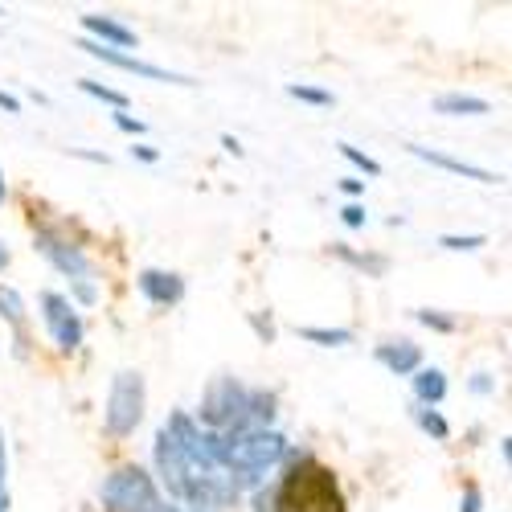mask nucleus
Instances as JSON below:
<instances>
[{
    "instance_id": "nucleus-1",
    "label": "nucleus",
    "mask_w": 512,
    "mask_h": 512,
    "mask_svg": "<svg viewBox=\"0 0 512 512\" xmlns=\"http://www.w3.org/2000/svg\"><path fill=\"white\" fill-rule=\"evenodd\" d=\"M275 504L279 512H345L336 476L312 459H300L291 476H283V484L275 488Z\"/></svg>"
},
{
    "instance_id": "nucleus-2",
    "label": "nucleus",
    "mask_w": 512,
    "mask_h": 512,
    "mask_svg": "<svg viewBox=\"0 0 512 512\" xmlns=\"http://www.w3.org/2000/svg\"><path fill=\"white\" fill-rule=\"evenodd\" d=\"M222 439H226V467H234L242 476H259L287 455V439L279 431H238Z\"/></svg>"
},
{
    "instance_id": "nucleus-3",
    "label": "nucleus",
    "mask_w": 512,
    "mask_h": 512,
    "mask_svg": "<svg viewBox=\"0 0 512 512\" xmlns=\"http://www.w3.org/2000/svg\"><path fill=\"white\" fill-rule=\"evenodd\" d=\"M250 418V394L238 386L234 377H218L201 398V422L213 435H238Z\"/></svg>"
},
{
    "instance_id": "nucleus-4",
    "label": "nucleus",
    "mask_w": 512,
    "mask_h": 512,
    "mask_svg": "<svg viewBox=\"0 0 512 512\" xmlns=\"http://www.w3.org/2000/svg\"><path fill=\"white\" fill-rule=\"evenodd\" d=\"M103 504L111 512H164L160 492L144 467H119L103 484Z\"/></svg>"
},
{
    "instance_id": "nucleus-5",
    "label": "nucleus",
    "mask_w": 512,
    "mask_h": 512,
    "mask_svg": "<svg viewBox=\"0 0 512 512\" xmlns=\"http://www.w3.org/2000/svg\"><path fill=\"white\" fill-rule=\"evenodd\" d=\"M103 418H107V431L115 439H127V435L136 431L140 418H144V377L140 373H132V369L115 373Z\"/></svg>"
},
{
    "instance_id": "nucleus-6",
    "label": "nucleus",
    "mask_w": 512,
    "mask_h": 512,
    "mask_svg": "<svg viewBox=\"0 0 512 512\" xmlns=\"http://www.w3.org/2000/svg\"><path fill=\"white\" fill-rule=\"evenodd\" d=\"M33 246L46 254V259H50L66 279H74V291H78V300H82V304H95V283H91V263H87V254H82L74 242H66L62 234H54V230H37Z\"/></svg>"
},
{
    "instance_id": "nucleus-7",
    "label": "nucleus",
    "mask_w": 512,
    "mask_h": 512,
    "mask_svg": "<svg viewBox=\"0 0 512 512\" xmlns=\"http://www.w3.org/2000/svg\"><path fill=\"white\" fill-rule=\"evenodd\" d=\"M41 312H46V328L58 340L62 353H74L82 345V320L74 312V304L58 291H41Z\"/></svg>"
},
{
    "instance_id": "nucleus-8",
    "label": "nucleus",
    "mask_w": 512,
    "mask_h": 512,
    "mask_svg": "<svg viewBox=\"0 0 512 512\" xmlns=\"http://www.w3.org/2000/svg\"><path fill=\"white\" fill-rule=\"evenodd\" d=\"M156 467H160V476L168 484V492H173L177 500H185L189 492V480L197 476H209V472H197V467H189V459L181 455V447L173 443V435L160 426V435H156Z\"/></svg>"
},
{
    "instance_id": "nucleus-9",
    "label": "nucleus",
    "mask_w": 512,
    "mask_h": 512,
    "mask_svg": "<svg viewBox=\"0 0 512 512\" xmlns=\"http://www.w3.org/2000/svg\"><path fill=\"white\" fill-rule=\"evenodd\" d=\"M78 50H87L91 58H99V62H107V66H119V70H132V74H140V78H152V82H177V87H193V78H185V74L160 70V66H152V62H140V58H132V54H119V50L95 46V41H82Z\"/></svg>"
},
{
    "instance_id": "nucleus-10",
    "label": "nucleus",
    "mask_w": 512,
    "mask_h": 512,
    "mask_svg": "<svg viewBox=\"0 0 512 512\" xmlns=\"http://www.w3.org/2000/svg\"><path fill=\"white\" fill-rule=\"evenodd\" d=\"M82 29L95 37V46H107V50H119V54L127 46H136V33L127 25H119L115 17H103V13H87V17H82Z\"/></svg>"
},
{
    "instance_id": "nucleus-11",
    "label": "nucleus",
    "mask_w": 512,
    "mask_h": 512,
    "mask_svg": "<svg viewBox=\"0 0 512 512\" xmlns=\"http://www.w3.org/2000/svg\"><path fill=\"white\" fill-rule=\"evenodd\" d=\"M140 291L148 295L152 304L168 308V304H181V295H185V279H181V275H173V271H156V267H148V271H140Z\"/></svg>"
},
{
    "instance_id": "nucleus-12",
    "label": "nucleus",
    "mask_w": 512,
    "mask_h": 512,
    "mask_svg": "<svg viewBox=\"0 0 512 512\" xmlns=\"http://www.w3.org/2000/svg\"><path fill=\"white\" fill-rule=\"evenodd\" d=\"M410 156H418V160H426V164H435V168H443V173L467 177V181H484V185L500 181L496 173H488V168H480V164H467V160H455V156H447V152H435V148H422V144H410Z\"/></svg>"
},
{
    "instance_id": "nucleus-13",
    "label": "nucleus",
    "mask_w": 512,
    "mask_h": 512,
    "mask_svg": "<svg viewBox=\"0 0 512 512\" xmlns=\"http://www.w3.org/2000/svg\"><path fill=\"white\" fill-rule=\"evenodd\" d=\"M377 361L386 365L394 377H410L422 369V349L414 340H386V345H377Z\"/></svg>"
},
{
    "instance_id": "nucleus-14",
    "label": "nucleus",
    "mask_w": 512,
    "mask_h": 512,
    "mask_svg": "<svg viewBox=\"0 0 512 512\" xmlns=\"http://www.w3.org/2000/svg\"><path fill=\"white\" fill-rule=\"evenodd\" d=\"M414 394H418V402L431 410V406H439L443 398H447V373L443 369H418L414 373Z\"/></svg>"
},
{
    "instance_id": "nucleus-15",
    "label": "nucleus",
    "mask_w": 512,
    "mask_h": 512,
    "mask_svg": "<svg viewBox=\"0 0 512 512\" xmlns=\"http://www.w3.org/2000/svg\"><path fill=\"white\" fill-rule=\"evenodd\" d=\"M435 111L439 115H488L492 107H488V99H480V95H439L435 99Z\"/></svg>"
},
{
    "instance_id": "nucleus-16",
    "label": "nucleus",
    "mask_w": 512,
    "mask_h": 512,
    "mask_svg": "<svg viewBox=\"0 0 512 512\" xmlns=\"http://www.w3.org/2000/svg\"><path fill=\"white\" fill-rule=\"evenodd\" d=\"M0 316H5L17 332L25 328V300L17 295V287H5V283H0Z\"/></svg>"
},
{
    "instance_id": "nucleus-17",
    "label": "nucleus",
    "mask_w": 512,
    "mask_h": 512,
    "mask_svg": "<svg viewBox=\"0 0 512 512\" xmlns=\"http://www.w3.org/2000/svg\"><path fill=\"white\" fill-rule=\"evenodd\" d=\"M304 340H312V345H324V349H340V345H349L353 332L349 328H300Z\"/></svg>"
},
{
    "instance_id": "nucleus-18",
    "label": "nucleus",
    "mask_w": 512,
    "mask_h": 512,
    "mask_svg": "<svg viewBox=\"0 0 512 512\" xmlns=\"http://www.w3.org/2000/svg\"><path fill=\"white\" fill-rule=\"evenodd\" d=\"M78 87L87 91V95H95V99H103V103H111L115 111H123V107H127V95H119V91L103 87V82H95V78H78Z\"/></svg>"
},
{
    "instance_id": "nucleus-19",
    "label": "nucleus",
    "mask_w": 512,
    "mask_h": 512,
    "mask_svg": "<svg viewBox=\"0 0 512 512\" xmlns=\"http://www.w3.org/2000/svg\"><path fill=\"white\" fill-rule=\"evenodd\" d=\"M291 99H300V103H312V107H332V95L320 91V87H304V82H291L287 87Z\"/></svg>"
},
{
    "instance_id": "nucleus-20",
    "label": "nucleus",
    "mask_w": 512,
    "mask_h": 512,
    "mask_svg": "<svg viewBox=\"0 0 512 512\" xmlns=\"http://www.w3.org/2000/svg\"><path fill=\"white\" fill-rule=\"evenodd\" d=\"M418 426H422L426 435H435V439H451L447 418H443V414H435V410H418Z\"/></svg>"
},
{
    "instance_id": "nucleus-21",
    "label": "nucleus",
    "mask_w": 512,
    "mask_h": 512,
    "mask_svg": "<svg viewBox=\"0 0 512 512\" xmlns=\"http://www.w3.org/2000/svg\"><path fill=\"white\" fill-rule=\"evenodd\" d=\"M340 156H345L349 164H357V168H361V173H365V177H377V173H381V164H377L373 156H365L361 148H353V144H340Z\"/></svg>"
},
{
    "instance_id": "nucleus-22",
    "label": "nucleus",
    "mask_w": 512,
    "mask_h": 512,
    "mask_svg": "<svg viewBox=\"0 0 512 512\" xmlns=\"http://www.w3.org/2000/svg\"><path fill=\"white\" fill-rule=\"evenodd\" d=\"M336 254H340V259H349L353 267H365V271H373V275H381V271H386V259H365V254H353L349 246H336Z\"/></svg>"
},
{
    "instance_id": "nucleus-23",
    "label": "nucleus",
    "mask_w": 512,
    "mask_h": 512,
    "mask_svg": "<svg viewBox=\"0 0 512 512\" xmlns=\"http://www.w3.org/2000/svg\"><path fill=\"white\" fill-rule=\"evenodd\" d=\"M418 320H422L426 328H435V332H451V328H455V320H451V316L431 312V308H422V312H418Z\"/></svg>"
},
{
    "instance_id": "nucleus-24",
    "label": "nucleus",
    "mask_w": 512,
    "mask_h": 512,
    "mask_svg": "<svg viewBox=\"0 0 512 512\" xmlns=\"http://www.w3.org/2000/svg\"><path fill=\"white\" fill-rule=\"evenodd\" d=\"M443 246H447V250H476V246H484V234H467V238L447 234V238H443Z\"/></svg>"
},
{
    "instance_id": "nucleus-25",
    "label": "nucleus",
    "mask_w": 512,
    "mask_h": 512,
    "mask_svg": "<svg viewBox=\"0 0 512 512\" xmlns=\"http://www.w3.org/2000/svg\"><path fill=\"white\" fill-rule=\"evenodd\" d=\"M5 472H9V455H5V435H0V512L9 508V496H5Z\"/></svg>"
},
{
    "instance_id": "nucleus-26",
    "label": "nucleus",
    "mask_w": 512,
    "mask_h": 512,
    "mask_svg": "<svg viewBox=\"0 0 512 512\" xmlns=\"http://www.w3.org/2000/svg\"><path fill=\"white\" fill-rule=\"evenodd\" d=\"M115 127H123L127 136H140V132H144V123H140V119H132L127 111H119V115H115Z\"/></svg>"
},
{
    "instance_id": "nucleus-27",
    "label": "nucleus",
    "mask_w": 512,
    "mask_h": 512,
    "mask_svg": "<svg viewBox=\"0 0 512 512\" xmlns=\"http://www.w3.org/2000/svg\"><path fill=\"white\" fill-rule=\"evenodd\" d=\"M340 218H345V226H365V209L361 205H345V209H340Z\"/></svg>"
},
{
    "instance_id": "nucleus-28",
    "label": "nucleus",
    "mask_w": 512,
    "mask_h": 512,
    "mask_svg": "<svg viewBox=\"0 0 512 512\" xmlns=\"http://www.w3.org/2000/svg\"><path fill=\"white\" fill-rule=\"evenodd\" d=\"M459 512H480V488H467V496H463Z\"/></svg>"
},
{
    "instance_id": "nucleus-29",
    "label": "nucleus",
    "mask_w": 512,
    "mask_h": 512,
    "mask_svg": "<svg viewBox=\"0 0 512 512\" xmlns=\"http://www.w3.org/2000/svg\"><path fill=\"white\" fill-rule=\"evenodd\" d=\"M132 156H140V160H148V164H156V160H160V152H156V148H148V144H136V148H132Z\"/></svg>"
},
{
    "instance_id": "nucleus-30",
    "label": "nucleus",
    "mask_w": 512,
    "mask_h": 512,
    "mask_svg": "<svg viewBox=\"0 0 512 512\" xmlns=\"http://www.w3.org/2000/svg\"><path fill=\"white\" fill-rule=\"evenodd\" d=\"M0 107H5L9 115H17V111H21V103H17L13 95H5V91H0Z\"/></svg>"
},
{
    "instance_id": "nucleus-31",
    "label": "nucleus",
    "mask_w": 512,
    "mask_h": 512,
    "mask_svg": "<svg viewBox=\"0 0 512 512\" xmlns=\"http://www.w3.org/2000/svg\"><path fill=\"white\" fill-rule=\"evenodd\" d=\"M340 189H345V193H361V189H365V181H357V177H345V181H340Z\"/></svg>"
},
{
    "instance_id": "nucleus-32",
    "label": "nucleus",
    "mask_w": 512,
    "mask_h": 512,
    "mask_svg": "<svg viewBox=\"0 0 512 512\" xmlns=\"http://www.w3.org/2000/svg\"><path fill=\"white\" fill-rule=\"evenodd\" d=\"M222 148H226V152H230V156H242V144H238V140H234V136H222Z\"/></svg>"
},
{
    "instance_id": "nucleus-33",
    "label": "nucleus",
    "mask_w": 512,
    "mask_h": 512,
    "mask_svg": "<svg viewBox=\"0 0 512 512\" xmlns=\"http://www.w3.org/2000/svg\"><path fill=\"white\" fill-rule=\"evenodd\" d=\"M488 386H492V381H488V377H484V373H480V377H476V381H472V390H476V394H488Z\"/></svg>"
},
{
    "instance_id": "nucleus-34",
    "label": "nucleus",
    "mask_w": 512,
    "mask_h": 512,
    "mask_svg": "<svg viewBox=\"0 0 512 512\" xmlns=\"http://www.w3.org/2000/svg\"><path fill=\"white\" fill-rule=\"evenodd\" d=\"M5 267H9V246L0 242V271H5Z\"/></svg>"
},
{
    "instance_id": "nucleus-35",
    "label": "nucleus",
    "mask_w": 512,
    "mask_h": 512,
    "mask_svg": "<svg viewBox=\"0 0 512 512\" xmlns=\"http://www.w3.org/2000/svg\"><path fill=\"white\" fill-rule=\"evenodd\" d=\"M0 205H5V173H0Z\"/></svg>"
},
{
    "instance_id": "nucleus-36",
    "label": "nucleus",
    "mask_w": 512,
    "mask_h": 512,
    "mask_svg": "<svg viewBox=\"0 0 512 512\" xmlns=\"http://www.w3.org/2000/svg\"><path fill=\"white\" fill-rule=\"evenodd\" d=\"M164 512H177V508H164Z\"/></svg>"
}]
</instances>
